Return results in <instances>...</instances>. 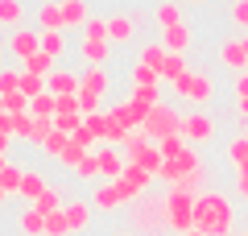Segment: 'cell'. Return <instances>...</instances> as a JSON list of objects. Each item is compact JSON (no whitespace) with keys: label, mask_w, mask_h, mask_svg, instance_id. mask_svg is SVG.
<instances>
[{"label":"cell","mask_w":248,"mask_h":236,"mask_svg":"<svg viewBox=\"0 0 248 236\" xmlns=\"http://www.w3.org/2000/svg\"><path fill=\"white\" fill-rule=\"evenodd\" d=\"M137 62H145V67H153L161 75V62H166V46L161 42H145L141 50H137Z\"/></svg>","instance_id":"cb8c5ba5"},{"label":"cell","mask_w":248,"mask_h":236,"mask_svg":"<svg viewBox=\"0 0 248 236\" xmlns=\"http://www.w3.org/2000/svg\"><path fill=\"white\" fill-rule=\"evenodd\" d=\"M4 112H13V116L29 112V96H25V91H13V96H4Z\"/></svg>","instance_id":"7bdbcfd3"},{"label":"cell","mask_w":248,"mask_h":236,"mask_svg":"<svg viewBox=\"0 0 248 236\" xmlns=\"http://www.w3.org/2000/svg\"><path fill=\"white\" fill-rule=\"evenodd\" d=\"M186 149H190V145H186V137H182V133H178V137L157 141V153H161V162H178V157H182Z\"/></svg>","instance_id":"f1b7e54d"},{"label":"cell","mask_w":248,"mask_h":236,"mask_svg":"<svg viewBox=\"0 0 248 236\" xmlns=\"http://www.w3.org/2000/svg\"><path fill=\"white\" fill-rule=\"evenodd\" d=\"M58 207H66V203H62V191L58 186H46L42 195H37V203H33V211H42V216H50V211H58Z\"/></svg>","instance_id":"83f0119b"},{"label":"cell","mask_w":248,"mask_h":236,"mask_svg":"<svg viewBox=\"0 0 248 236\" xmlns=\"http://www.w3.org/2000/svg\"><path fill=\"white\" fill-rule=\"evenodd\" d=\"M157 42L166 46V54H186L190 46H195V29L186 25V21H178V25L161 29V37H157Z\"/></svg>","instance_id":"ba28073f"},{"label":"cell","mask_w":248,"mask_h":236,"mask_svg":"<svg viewBox=\"0 0 248 236\" xmlns=\"http://www.w3.org/2000/svg\"><path fill=\"white\" fill-rule=\"evenodd\" d=\"M219 62H223L228 70H236V75H240V70H248V58H244V46H240V37H228V42L219 46Z\"/></svg>","instance_id":"5bb4252c"},{"label":"cell","mask_w":248,"mask_h":236,"mask_svg":"<svg viewBox=\"0 0 248 236\" xmlns=\"http://www.w3.org/2000/svg\"><path fill=\"white\" fill-rule=\"evenodd\" d=\"M79 75H83V87H79V91H87V96H99V100L108 96L112 79H108V70H104V67H83Z\"/></svg>","instance_id":"4fadbf2b"},{"label":"cell","mask_w":248,"mask_h":236,"mask_svg":"<svg viewBox=\"0 0 248 236\" xmlns=\"http://www.w3.org/2000/svg\"><path fill=\"white\" fill-rule=\"evenodd\" d=\"M4 166H9V157H0V174H4Z\"/></svg>","instance_id":"6f0895ef"},{"label":"cell","mask_w":248,"mask_h":236,"mask_svg":"<svg viewBox=\"0 0 248 236\" xmlns=\"http://www.w3.org/2000/svg\"><path fill=\"white\" fill-rule=\"evenodd\" d=\"M71 174H75V178H99V157H95V153H87L79 166L71 170Z\"/></svg>","instance_id":"60d3db41"},{"label":"cell","mask_w":248,"mask_h":236,"mask_svg":"<svg viewBox=\"0 0 248 236\" xmlns=\"http://www.w3.org/2000/svg\"><path fill=\"white\" fill-rule=\"evenodd\" d=\"M54 129L66 133V137H75V133L83 129V112H58V116H54Z\"/></svg>","instance_id":"e575fe53"},{"label":"cell","mask_w":248,"mask_h":236,"mask_svg":"<svg viewBox=\"0 0 248 236\" xmlns=\"http://www.w3.org/2000/svg\"><path fill=\"white\" fill-rule=\"evenodd\" d=\"M21 91H25L29 100H37L42 91H50V87H46V79H42V75H29V70H21Z\"/></svg>","instance_id":"74e56055"},{"label":"cell","mask_w":248,"mask_h":236,"mask_svg":"<svg viewBox=\"0 0 248 236\" xmlns=\"http://www.w3.org/2000/svg\"><path fill=\"white\" fill-rule=\"evenodd\" d=\"M37 25L46 29H66V17H62V4L58 0H46V4H37Z\"/></svg>","instance_id":"2e32d148"},{"label":"cell","mask_w":248,"mask_h":236,"mask_svg":"<svg viewBox=\"0 0 248 236\" xmlns=\"http://www.w3.org/2000/svg\"><path fill=\"white\" fill-rule=\"evenodd\" d=\"M83 124H87V129H91V137H95V141H104V137H108V112L83 116Z\"/></svg>","instance_id":"b9f144b4"},{"label":"cell","mask_w":248,"mask_h":236,"mask_svg":"<svg viewBox=\"0 0 248 236\" xmlns=\"http://www.w3.org/2000/svg\"><path fill=\"white\" fill-rule=\"evenodd\" d=\"M46 186H50V183H46V174H37V170H25V183H21V199H25V203H37V195H42Z\"/></svg>","instance_id":"d4e9b609"},{"label":"cell","mask_w":248,"mask_h":236,"mask_svg":"<svg viewBox=\"0 0 248 236\" xmlns=\"http://www.w3.org/2000/svg\"><path fill=\"white\" fill-rule=\"evenodd\" d=\"M236 195L248 199V166H236Z\"/></svg>","instance_id":"681fc988"},{"label":"cell","mask_w":248,"mask_h":236,"mask_svg":"<svg viewBox=\"0 0 248 236\" xmlns=\"http://www.w3.org/2000/svg\"><path fill=\"white\" fill-rule=\"evenodd\" d=\"M42 50L58 62L62 54H66V29H46V34H42Z\"/></svg>","instance_id":"603a6c76"},{"label":"cell","mask_w":248,"mask_h":236,"mask_svg":"<svg viewBox=\"0 0 248 236\" xmlns=\"http://www.w3.org/2000/svg\"><path fill=\"white\" fill-rule=\"evenodd\" d=\"M182 137H186V145H207V141L215 137L211 116H203V112H186V116H182Z\"/></svg>","instance_id":"52a82bcc"},{"label":"cell","mask_w":248,"mask_h":236,"mask_svg":"<svg viewBox=\"0 0 248 236\" xmlns=\"http://www.w3.org/2000/svg\"><path fill=\"white\" fill-rule=\"evenodd\" d=\"M128 219H133V228H137V232L161 236V232L170 228V216H166V195L145 191L137 203H128Z\"/></svg>","instance_id":"7a4b0ae2"},{"label":"cell","mask_w":248,"mask_h":236,"mask_svg":"<svg viewBox=\"0 0 248 236\" xmlns=\"http://www.w3.org/2000/svg\"><path fill=\"white\" fill-rule=\"evenodd\" d=\"M133 29H137L133 13H112V17H108V42L112 46H128L133 42Z\"/></svg>","instance_id":"8fae6325"},{"label":"cell","mask_w":248,"mask_h":236,"mask_svg":"<svg viewBox=\"0 0 248 236\" xmlns=\"http://www.w3.org/2000/svg\"><path fill=\"white\" fill-rule=\"evenodd\" d=\"M108 116H112V120H120L124 129H133V133H137V129L145 124V112H141V108L133 104V100H120V104H116V108H112Z\"/></svg>","instance_id":"9a60e30c"},{"label":"cell","mask_w":248,"mask_h":236,"mask_svg":"<svg viewBox=\"0 0 248 236\" xmlns=\"http://www.w3.org/2000/svg\"><path fill=\"white\" fill-rule=\"evenodd\" d=\"M4 50L17 58V67L25 58H33L37 50H42V34H33V29H13V37H4Z\"/></svg>","instance_id":"8992f818"},{"label":"cell","mask_w":248,"mask_h":236,"mask_svg":"<svg viewBox=\"0 0 248 236\" xmlns=\"http://www.w3.org/2000/svg\"><path fill=\"white\" fill-rule=\"evenodd\" d=\"M128 100H133V104H137V108H141V112H145V116H149V112H153V108H157V104H161V91H157V87H133V96H128Z\"/></svg>","instance_id":"f546056e"},{"label":"cell","mask_w":248,"mask_h":236,"mask_svg":"<svg viewBox=\"0 0 248 236\" xmlns=\"http://www.w3.org/2000/svg\"><path fill=\"white\" fill-rule=\"evenodd\" d=\"M79 54L87 67H104L108 54H112V42H104V37H79Z\"/></svg>","instance_id":"7c38bea8"},{"label":"cell","mask_w":248,"mask_h":236,"mask_svg":"<svg viewBox=\"0 0 248 236\" xmlns=\"http://www.w3.org/2000/svg\"><path fill=\"white\" fill-rule=\"evenodd\" d=\"M83 37H104L108 42V17H91L87 29H83Z\"/></svg>","instance_id":"7dc6e473"},{"label":"cell","mask_w":248,"mask_h":236,"mask_svg":"<svg viewBox=\"0 0 248 236\" xmlns=\"http://www.w3.org/2000/svg\"><path fill=\"white\" fill-rule=\"evenodd\" d=\"M203 178H207V170H186L182 178H178V191H190V195H199V186H203Z\"/></svg>","instance_id":"ab89813d"},{"label":"cell","mask_w":248,"mask_h":236,"mask_svg":"<svg viewBox=\"0 0 248 236\" xmlns=\"http://www.w3.org/2000/svg\"><path fill=\"white\" fill-rule=\"evenodd\" d=\"M190 62H186V54H166V62H161V79L166 83H174V79H182V75H190Z\"/></svg>","instance_id":"ffe728a7"},{"label":"cell","mask_w":248,"mask_h":236,"mask_svg":"<svg viewBox=\"0 0 248 236\" xmlns=\"http://www.w3.org/2000/svg\"><path fill=\"white\" fill-rule=\"evenodd\" d=\"M157 178H161V183H170V186H174L178 178H182V162H161V170H157Z\"/></svg>","instance_id":"f6af8a7d"},{"label":"cell","mask_w":248,"mask_h":236,"mask_svg":"<svg viewBox=\"0 0 248 236\" xmlns=\"http://www.w3.org/2000/svg\"><path fill=\"white\" fill-rule=\"evenodd\" d=\"M33 116H29V112H21V116H13V137H17V141H33Z\"/></svg>","instance_id":"f35d334b"},{"label":"cell","mask_w":248,"mask_h":236,"mask_svg":"<svg viewBox=\"0 0 248 236\" xmlns=\"http://www.w3.org/2000/svg\"><path fill=\"white\" fill-rule=\"evenodd\" d=\"M46 236H75L71 232V219H66V207H58V211L46 216Z\"/></svg>","instance_id":"4dcf8cb0"},{"label":"cell","mask_w":248,"mask_h":236,"mask_svg":"<svg viewBox=\"0 0 248 236\" xmlns=\"http://www.w3.org/2000/svg\"><path fill=\"white\" fill-rule=\"evenodd\" d=\"M58 4H62V0H58ZM62 17H66V29H87L91 9L83 4V0H66V4H62Z\"/></svg>","instance_id":"e0dca14e"},{"label":"cell","mask_w":248,"mask_h":236,"mask_svg":"<svg viewBox=\"0 0 248 236\" xmlns=\"http://www.w3.org/2000/svg\"><path fill=\"white\" fill-rule=\"evenodd\" d=\"M236 100H248V70L236 75Z\"/></svg>","instance_id":"f907efd6"},{"label":"cell","mask_w":248,"mask_h":236,"mask_svg":"<svg viewBox=\"0 0 248 236\" xmlns=\"http://www.w3.org/2000/svg\"><path fill=\"white\" fill-rule=\"evenodd\" d=\"M244 137H248V129H244Z\"/></svg>","instance_id":"be15d7a7"},{"label":"cell","mask_w":248,"mask_h":236,"mask_svg":"<svg viewBox=\"0 0 248 236\" xmlns=\"http://www.w3.org/2000/svg\"><path fill=\"white\" fill-rule=\"evenodd\" d=\"M153 178H157V174H153V170H145V166H137V162H128V166H124V183H133L137 191H149Z\"/></svg>","instance_id":"484cf974"},{"label":"cell","mask_w":248,"mask_h":236,"mask_svg":"<svg viewBox=\"0 0 248 236\" xmlns=\"http://www.w3.org/2000/svg\"><path fill=\"white\" fill-rule=\"evenodd\" d=\"M112 236H133V232H112Z\"/></svg>","instance_id":"94428289"},{"label":"cell","mask_w":248,"mask_h":236,"mask_svg":"<svg viewBox=\"0 0 248 236\" xmlns=\"http://www.w3.org/2000/svg\"><path fill=\"white\" fill-rule=\"evenodd\" d=\"M46 87H50L54 96H79L83 75H79V70H58V67H54V70H50V79H46Z\"/></svg>","instance_id":"30bf717a"},{"label":"cell","mask_w":248,"mask_h":236,"mask_svg":"<svg viewBox=\"0 0 248 236\" xmlns=\"http://www.w3.org/2000/svg\"><path fill=\"white\" fill-rule=\"evenodd\" d=\"M66 219H71V232H87L91 228V207L83 199H71L66 203Z\"/></svg>","instance_id":"d6986e66"},{"label":"cell","mask_w":248,"mask_h":236,"mask_svg":"<svg viewBox=\"0 0 248 236\" xmlns=\"http://www.w3.org/2000/svg\"><path fill=\"white\" fill-rule=\"evenodd\" d=\"M240 46H244V58H248V34H244V37H240Z\"/></svg>","instance_id":"11a10c76"},{"label":"cell","mask_w":248,"mask_h":236,"mask_svg":"<svg viewBox=\"0 0 248 236\" xmlns=\"http://www.w3.org/2000/svg\"><path fill=\"white\" fill-rule=\"evenodd\" d=\"M62 4H66V0H62Z\"/></svg>","instance_id":"e7e4bbea"},{"label":"cell","mask_w":248,"mask_h":236,"mask_svg":"<svg viewBox=\"0 0 248 236\" xmlns=\"http://www.w3.org/2000/svg\"><path fill=\"white\" fill-rule=\"evenodd\" d=\"M21 70H29V75H42V79H50V70H54V58L46 50H37L33 58H25L21 62Z\"/></svg>","instance_id":"1f68e13d"},{"label":"cell","mask_w":248,"mask_h":236,"mask_svg":"<svg viewBox=\"0 0 248 236\" xmlns=\"http://www.w3.org/2000/svg\"><path fill=\"white\" fill-rule=\"evenodd\" d=\"M9 145H13V137H9V133H0V157L9 153Z\"/></svg>","instance_id":"816d5d0a"},{"label":"cell","mask_w":248,"mask_h":236,"mask_svg":"<svg viewBox=\"0 0 248 236\" xmlns=\"http://www.w3.org/2000/svg\"><path fill=\"white\" fill-rule=\"evenodd\" d=\"M166 216H170V228H174L178 236H186L190 228H195V195L170 186V195H166Z\"/></svg>","instance_id":"277c9868"},{"label":"cell","mask_w":248,"mask_h":236,"mask_svg":"<svg viewBox=\"0 0 248 236\" xmlns=\"http://www.w3.org/2000/svg\"><path fill=\"white\" fill-rule=\"evenodd\" d=\"M71 141H75V145H79V149H87V153H91V145H95V137H91V129H87V124H83V129L75 133Z\"/></svg>","instance_id":"c3c4849f"},{"label":"cell","mask_w":248,"mask_h":236,"mask_svg":"<svg viewBox=\"0 0 248 236\" xmlns=\"http://www.w3.org/2000/svg\"><path fill=\"white\" fill-rule=\"evenodd\" d=\"M58 112V96L54 91H42L37 100H29V116H54Z\"/></svg>","instance_id":"d6a6232c"},{"label":"cell","mask_w":248,"mask_h":236,"mask_svg":"<svg viewBox=\"0 0 248 236\" xmlns=\"http://www.w3.org/2000/svg\"><path fill=\"white\" fill-rule=\"evenodd\" d=\"M186 236H207V232H199V228H190V232H186Z\"/></svg>","instance_id":"9f6ffc18"},{"label":"cell","mask_w":248,"mask_h":236,"mask_svg":"<svg viewBox=\"0 0 248 236\" xmlns=\"http://www.w3.org/2000/svg\"><path fill=\"white\" fill-rule=\"evenodd\" d=\"M232 219H236V203L223 191H199L195 195V228L207 236H232Z\"/></svg>","instance_id":"6da1fadb"},{"label":"cell","mask_w":248,"mask_h":236,"mask_svg":"<svg viewBox=\"0 0 248 236\" xmlns=\"http://www.w3.org/2000/svg\"><path fill=\"white\" fill-rule=\"evenodd\" d=\"M236 108H240V116L248 120V100H236Z\"/></svg>","instance_id":"f5cc1de1"},{"label":"cell","mask_w":248,"mask_h":236,"mask_svg":"<svg viewBox=\"0 0 248 236\" xmlns=\"http://www.w3.org/2000/svg\"><path fill=\"white\" fill-rule=\"evenodd\" d=\"M4 203H9V191H4V186H0V207H4Z\"/></svg>","instance_id":"db71d44e"},{"label":"cell","mask_w":248,"mask_h":236,"mask_svg":"<svg viewBox=\"0 0 248 236\" xmlns=\"http://www.w3.org/2000/svg\"><path fill=\"white\" fill-rule=\"evenodd\" d=\"M170 87H174V96L182 100V104H207V100L215 96V79L207 75V70H190V75L174 79Z\"/></svg>","instance_id":"3957f363"},{"label":"cell","mask_w":248,"mask_h":236,"mask_svg":"<svg viewBox=\"0 0 248 236\" xmlns=\"http://www.w3.org/2000/svg\"><path fill=\"white\" fill-rule=\"evenodd\" d=\"M0 54H4V37H0Z\"/></svg>","instance_id":"6125c7cd"},{"label":"cell","mask_w":248,"mask_h":236,"mask_svg":"<svg viewBox=\"0 0 248 236\" xmlns=\"http://www.w3.org/2000/svg\"><path fill=\"white\" fill-rule=\"evenodd\" d=\"M83 157H87V149H79V145H75V141H71V145H66V153H62L58 162H62V166H66V170H75V166H79V162H83Z\"/></svg>","instance_id":"ee69618b"},{"label":"cell","mask_w":248,"mask_h":236,"mask_svg":"<svg viewBox=\"0 0 248 236\" xmlns=\"http://www.w3.org/2000/svg\"><path fill=\"white\" fill-rule=\"evenodd\" d=\"M153 21H157L161 29L178 25V21H182V0H157V9H153Z\"/></svg>","instance_id":"ac0fdd59"},{"label":"cell","mask_w":248,"mask_h":236,"mask_svg":"<svg viewBox=\"0 0 248 236\" xmlns=\"http://www.w3.org/2000/svg\"><path fill=\"white\" fill-rule=\"evenodd\" d=\"M17 228L25 236H46V216H42V211H33V207H25L17 216Z\"/></svg>","instance_id":"7402d4cb"},{"label":"cell","mask_w":248,"mask_h":236,"mask_svg":"<svg viewBox=\"0 0 248 236\" xmlns=\"http://www.w3.org/2000/svg\"><path fill=\"white\" fill-rule=\"evenodd\" d=\"M95 157H99V174H104V183H120V178H124L128 157H124L120 149H95Z\"/></svg>","instance_id":"9c48e42d"},{"label":"cell","mask_w":248,"mask_h":236,"mask_svg":"<svg viewBox=\"0 0 248 236\" xmlns=\"http://www.w3.org/2000/svg\"><path fill=\"white\" fill-rule=\"evenodd\" d=\"M228 162L232 166H248V137H232L228 141Z\"/></svg>","instance_id":"8d00e7d4"},{"label":"cell","mask_w":248,"mask_h":236,"mask_svg":"<svg viewBox=\"0 0 248 236\" xmlns=\"http://www.w3.org/2000/svg\"><path fill=\"white\" fill-rule=\"evenodd\" d=\"M66 145H71V137H66V133H58V129H54L50 137H46L42 153H46V157H62V153H66Z\"/></svg>","instance_id":"d590c367"},{"label":"cell","mask_w":248,"mask_h":236,"mask_svg":"<svg viewBox=\"0 0 248 236\" xmlns=\"http://www.w3.org/2000/svg\"><path fill=\"white\" fill-rule=\"evenodd\" d=\"M21 21H25V4L21 0H0V25L21 29Z\"/></svg>","instance_id":"4316f807"},{"label":"cell","mask_w":248,"mask_h":236,"mask_svg":"<svg viewBox=\"0 0 248 236\" xmlns=\"http://www.w3.org/2000/svg\"><path fill=\"white\" fill-rule=\"evenodd\" d=\"M182 4H203V0H182Z\"/></svg>","instance_id":"680465c9"},{"label":"cell","mask_w":248,"mask_h":236,"mask_svg":"<svg viewBox=\"0 0 248 236\" xmlns=\"http://www.w3.org/2000/svg\"><path fill=\"white\" fill-rule=\"evenodd\" d=\"M91 203H95L99 211H116V207H124L120 195H116V183H99V186H95V195H91Z\"/></svg>","instance_id":"44dd1931"},{"label":"cell","mask_w":248,"mask_h":236,"mask_svg":"<svg viewBox=\"0 0 248 236\" xmlns=\"http://www.w3.org/2000/svg\"><path fill=\"white\" fill-rule=\"evenodd\" d=\"M141 133H145V137H157V141H166V137H178V133H182V112H174L170 104H157L149 116H145Z\"/></svg>","instance_id":"5b68a950"},{"label":"cell","mask_w":248,"mask_h":236,"mask_svg":"<svg viewBox=\"0 0 248 236\" xmlns=\"http://www.w3.org/2000/svg\"><path fill=\"white\" fill-rule=\"evenodd\" d=\"M161 75L153 67H145V62H133V87H157Z\"/></svg>","instance_id":"836d02e7"},{"label":"cell","mask_w":248,"mask_h":236,"mask_svg":"<svg viewBox=\"0 0 248 236\" xmlns=\"http://www.w3.org/2000/svg\"><path fill=\"white\" fill-rule=\"evenodd\" d=\"M0 116H4V96H0Z\"/></svg>","instance_id":"91938a15"},{"label":"cell","mask_w":248,"mask_h":236,"mask_svg":"<svg viewBox=\"0 0 248 236\" xmlns=\"http://www.w3.org/2000/svg\"><path fill=\"white\" fill-rule=\"evenodd\" d=\"M232 21H236V29L248 34V0H232Z\"/></svg>","instance_id":"bcb514c9"}]
</instances>
